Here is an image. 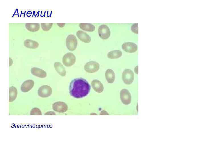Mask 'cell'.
Returning a JSON list of instances; mask_svg holds the SVG:
<instances>
[{
  "label": "cell",
  "mask_w": 205,
  "mask_h": 154,
  "mask_svg": "<svg viewBox=\"0 0 205 154\" xmlns=\"http://www.w3.org/2000/svg\"><path fill=\"white\" fill-rule=\"evenodd\" d=\"M58 25L60 27H63L65 25V23H57Z\"/></svg>",
  "instance_id": "484cf974"
},
{
  "label": "cell",
  "mask_w": 205,
  "mask_h": 154,
  "mask_svg": "<svg viewBox=\"0 0 205 154\" xmlns=\"http://www.w3.org/2000/svg\"><path fill=\"white\" fill-rule=\"evenodd\" d=\"M34 82L32 80H28L24 81L22 84L20 89L22 92H26L30 90L34 86Z\"/></svg>",
  "instance_id": "8fae6325"
},
{
  "label": "cell",
  "mask_w": 205,
  "mask_h": 154,
  "mask_svg": "<svg viewBox=\"0 0 205 154\" xmlns=\"http://www.w3.org/2000/svg\"><path fill=\"white\" fill-rule=\"evenodd\" d=\"M31 115H41L42 112L40 109L37 108H33L30 112Z\"/></svg>",
  "instance_id": "603a6c76"
},
{
  "label": "cell",
  "mask_w": 205,
  "mask_h": 154,
  "mask_svg": "<svg viewBox=\"0 0 205 154\" xmlns=\"http://www.w3.org/2000/svg\"><path fill=\"white\" fill-rule=\"evenodd\" d=\"M76 60V57L73 53L68 52L65 54L63 56L62 62L65 66H70L75 63Z\"/></svg>",
  "instance_id": "5b68a950"
},
{
  "label": "cell",
  "mask_w": 205,
  "mask_h": 154,
  "mask_svg": "<svg viewBox=\"0 0 205 154\" xmlns=\"http://www.w3.org/2000/svg\"><path fill=\"white\" fill-rule=\"evenodd\" d=\"M120 98L122 102L124 105H128L131 103V95L129 90L127 89H124L121 90Z\"/></svg>",
  "instance_id": "8992f818"
},
{
  "label": "cell",
  "mask_w": 205,
  "mask_h": 154,
  "mask_svg": "<svg viewBox=\"0 0 205 154\" xmlns=\"http://www.w3.org/2000/svg\"><path fill=\"white\" fill-rule=\"evenodd\" d=\"M25 27L28 31L31 32H36L40 28V25L38 23H26Z\"/></svg>",
  "instance_id": "e0dca14e"
},
{
  "label": "cell",
  "mask_w": 205,
  "mask_h": 154,
  "mask_svg": "<svg viewBox=\"0 0 205 154\" xmlns=\"http://www.w3.org/2000/svg\"><path fill=\"white\" fill-rule=\"evenodd\" d=\"M122 49L125 52L129 53H133L137 51L138 46L135 43L128 42H124L122 45Z\"/></svg>",
  "instance_id": "9c48e42d"
},
{
  "label": "cell",
  "mask_w": 205,
  "mask_h": 154,
  "mask_svg": "<svg viewBox=\"0 0 205 154\" xmlns=\"http://www.w3.org/2000/svg\"><path fill=\"white\" fill-rule=\"evenodd\" d=\"M51 88L48 85H43L40 87L38 90L39 96L42 98H46L50 96L52 94Z\"/></svg>",
  "instance_id": "ba28073f"
},
{
  "label": "cell",
  "mask_w": 205,
  "mask_h": 154,
  "mask_svg": "<svg viewBox=\"0 0 205 154\" xmlns=\"http://www.w3.org/2000/svg\"><path fill=\"white\" fill-rule=\"evenodd\" d=\"M105 76L108 83L111 84L114 82L115 76L114 73L112 70L108 69L106 70L105 73Z\"/></svg>",
  "instance_id": "2e32d148"
},
{
  "label": "cell",
  "mask_w": 205,
  "mask_h": 154,
  "mask_svg": "<svg viewBox=\"0 0 205 154\" xmlns=\"http://www.w3.org/2000/svg\"><path fill=\"white\" fill-rule=\"evenodd\" d=\"M76 34L78 38L82 41L87 43L91 41L90 37L85 32L81 31H78Z\"/></svg>",
  "instance_id": "4fadbf2b"
},
{
  "label": "cell",
  "mask_w": 205,
  "mask_h": 154,
  "mask_svg": "<svg viewBox=\"0 0 205 154\" xmlns=\"http://www.w3.org/2000/svg\"><path fill=\"white\" fill-rule=\"evenodd\" d=\"M54 67L60 76H65L66 71L65 67L60 62H56L54 64Z\"/></svg>",
  "instance_id": "9a60e30c"
},
{
  "label": "cell",
  "mask_w": 205,
  "mask_h": 154,
  "mask_svg": "<svg viewBox=\"0 0 205 154\" xmlns=\"http://www.w3.org/2000/svg\"><path fill=\"white\" fill-rule=\"evenodd\" d=\"M30 72L33 75L40 78H45L47 75L45 71L38 68H32L30 70Z\"/></svg>",
  "instance_id": "5bb4252c"
},
{
  "label": "cell",
  "mask_w": 205,
  "mask_h": 154,
  "mask_svg": "<svg viewBox=\"0 0 205 154\" xmlns=\"http://www.w3.org/2000/svg\"><path fill=\"white\" fill-rule=\"evenodd\" d=\"M24 46L27 48L31 49H35L39 46L38 42L30 39H26L24 42Z\"/></svg>",
  "instance_id": "ac0fdd59"
},
{
  "label": "cell",
  "mask_w": 205,
  "mask_h": 154,
  "mask_svg": "<svg viewBox=\"0 0 205 154\" xmlns=\"http://www.w3.org/2000/svg\"><path fill=\"white\" fill-rule=\"evenodd\" d=\"M91 85L93 89L96 92L101 93L103 91L104 89L103 85L99 80H93L91 82Z\"/></svg>",
  "instance_id": "7c38bea8"
},
{
  "label": "cell",
  "mask_w": 205,
  "mask_h": 154,
  "mask_svg": "<svg viewBox=\"0 0 205 154\" xmlns=\"http://www.w3.org/2000/svg\"><path fill=\"white\" fill-rule=\"evenodd\" d=\"M122 80L125 84H130L134 80V72L130 69H125L122 73Z\"/></svg>",
  "instance_id": "3957f363"
},
{
  "label": "cell",
  "mask_w": 205,
  "mask_h": 154,
  "mask_svg": "<svg viewBox=\"0 0 205 154\" xmlns=\"http://www.w3.org/2000/svg\"><path fill=\"white\" fill-rule=\"evenodd\" d=\"M91 88L90 85L86 79L81 78H75L70 83L69 94L75 98H83L88 95Z\"/></svg>",
  "instance_id": "6da1fadb"
},
{
  "label": "cell",
  "mask_w": 205,
  "mask_h": 154,
  "mask_svg": "<svg viewBox=\"0 0 205 154\" xmlns=\"http://www.w3.org/2000/svg\"><path fill=\"white\" fill-rule=\"evenodd\" d=\"M98 33L99 37L102 39L105 40L110 37V32L109 28L106 25H102L98 29Z\"/></svg>",
  "instance_id": "277c9868"
},
{
  "label": "cell",
  "mask_w": 205,
  "mask_h": 154,
  "mask_svg": "<svg viewBox=\"0 0 205 154\" xmlns=\"http://www.w3.org/2000/svg\"><path fill=\"white\" fill-rule=\"evenodd\" d=\"M55 113H54V112H52V111H49L48 112H47L44 115H55Z\"/></svg>",
  "instance_id": "d4e9b609"
},
{
  "label": "cell",
  "mask_w": 205,
  "mask_h": 154,
  "mask_svg": "<svg viewBox=\"0 0 205 154\" xmlns=\"http://www.w3.org/2000/svg\"><path fill=\"white\" fill-rule=\"evenodd\" d=\"M9 102H13L15 100L17 97V89L15 87L12 86L9 88Z\"/></svg>",
  "instance_id": "d6986e66"
},
{
  "label": "cell",
  "mask_w": 205,
  "mask_h": 154,
  "mask_svg": "<svg viewBox=\"0 0 205 154\" xmlns=\"http://www.w3.org/2000/svg\"><path fill=\"white\" fill-rule=\"evenodd\" d=\"M138 23H135L133 24L131 27V30L134 33L136 34L138 33Z\"/></svg>",
  "instance_id": "cb8c5ba5"
},
{
  "label": "cell",
  "mask_w": 205,
  "mask_h": 154,
  "mask_svg": "<svg viewBox=\"0 0 205 154\" xmlns=\"http://www.w3.org/2000/svg\"><path fill=\"white\" fill-rule=\"evenodd\" d=\"M66 44L67 49L69 50H75L77 44V39L73 35H68L66 40Z\"/></svg>",
  "instance_id": "7a4b0ae2"
},
{
  "label": "cell",
  "mask_w": 205,
  "mask_h": 154,
  "mask_svg": "<svg viewBox=\"0 0 205 154\" xmlns=\"http://www.w3.org/2000/svg\"><path fill=\"white\" fill-rule=\"evenodd\" d=\"M99 65L97 62L91 61L87 62L84 66L85 70L89 73H94L99 69Z\"/></svg>",
  "instance_id": "52a82bcc"
},
{
  "label": "cell",
  "mask_w": 205,
  "mask_h": 154,
  "mask_svg": "<svg viewBox=\"0 0 205 154\" xmlns=\"http://www.w3.org/2000/svg\"><path fill=\"white\" fill-rule=\"evenodd\" d=\"M52 108L55 111L60 113H63L67 110L68 106L65 102L58 101L53 104Z\"/></svg>",
  "instance_id": "30bf717a"
},
{
  "label": "cell",
  "mask_w": 205,
  "mask_h": 154,
  "mask_svg": "<svg viewBox=\"0 0 205 154\" xmlns=\"http://www.w3.org/2000/svg\"><path fill=\"white\" fill-rule=\"evenodd\" d=\"M53 24V23H41V28L44 31H48L51 28Z\"/></svg>",
  "instance_id": "7402d4cb"
},
{
  "label": "cell",
  "mask_w": 205,
  "mask_h": 154,
  "mask_svg": "<svg viewBox=\"0 0 205 154\" xmlns=\"http://www.w3.org/2000/svg\"><path fill=\"white\" fill-rule=\"evenodd\" d=\"M79 27L82 30L88 32H92L95 30L94 25L90 23H81Z\"/></svg>",
  "instance_id": "ffe728a7"
},
{
  "label": "cell",
  "mask_w": 205,
  "mask_h": 154,
  "mask_svg": "<svg viewBox=\"0 0 205 154\" xmlns=\"http://www.w3.org/2000/svg\"><path fill=\"white\" fill-rule=\"evenodd\" d=\"M122 52L119 50H114L109 52L107 54L108 57L110 59L118 58L120 57Z\"/></svg>",
  "instance_id": "44dd1931"
}]
</instances>
